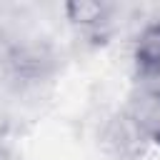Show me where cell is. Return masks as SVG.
I'll return each instance as SVG.
<instances>
[{"mask_svg":"<svg viewBox=\"0 0 160 160\" xmlns=\"http://www.w3.org/2000/svg\"><path fill=\"white\" fill-rule=\"evenodd\" d=\"M68 12H70V18L78 20V22H95V20L102 18L105 8L98 5V2H70V5H68Z\"/></svg>","mask_w":160,"mask_h":160,"instance_id":"cell-3","label":"cell"},{"mask_svg":"<svg viewBox=\"0 0 160 160\" xmlns=\"http://www.w3.org/2000/svg\"><path fill=\"white\" fill-rule=\"evenodd\" d=\"M130 120L135 122L142 140H152L160 145V90H148L138 100Z\"/></svg>","mask_w":160,"mask_h":160,"instance_id":"cell-2","label":"cell"},{"mask_svg":"<svg viewBox=\"0 0 160 160\" xmlns=\"http://www.w3.org/2000/svg\"><path fill=\"white\" fill-rule=\"evenodd\" d=\"M135 65L148 90H160V22L148 25L135 45Z\"/></svg>","mask_w":160,"mask_h":160,"instance_id":"cell-1","label":"cell"}]
</instances>
